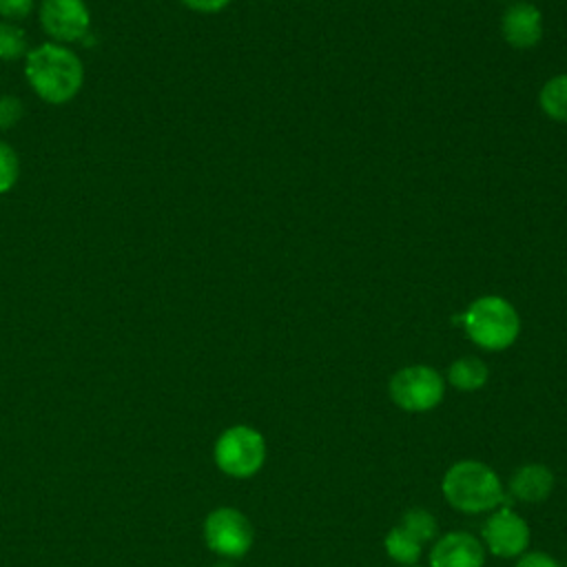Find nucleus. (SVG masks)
Segmentation results:
<instances>
[{"instance_id":"nucleus-1","label":"nucleus","mask_w":567,"mask_h":567,"mask_svg":"<svg viewBox=\"0 0 567 567\" xmlns=\"http://www.w3.org/2000/svg\"><path fill=\"white\" fill-rule=\"evenodd\" d=\"M24 75L31 91L47 104L60 106L71 102L84 84V64L66 44L44 42L29 49Z\"/></svg>"},{"instance_id":"nucleus-2","label":"nucleus","mask_w":567,"mask_h":567,"mask_svg":"<svg viewBox=\"0 0 567 567\" xmlns=\"http://www.w3.org/2000/svg\"><path fill=\"white\" fill-rule=\"evenodd\" d=\"M443 496L461 512L478 514L503 503V485L481 461H458L443 476Z\"/></svg>"},{"instance_id":"nucleus-3","label":"nucleus","mask_w":567,"mask_h":567,"mask_svg":"<svg viewBox=\"0 0 567 567\" xmlns=\"http://www.w3.org/2000/svg\"><path fill=\"white\" fill-rule=\"evenodd\" d=\"M458 319L463 321L467 337L485 350H505L520 332L518 312L507 299L496 295L476 299L461 317H456V321Z\"/></svg>"},{"instance_id":"nucleus-4","label":"nucleus","mask_w":567,"mask_h":567,"mask_svg":"<svg viewBox=\"0 0 567 567\" xmlns=\"http://www.w3.org/2000/svg\"><path fill=\"white\" fill-rule=\"evenodd\" d=\"M264 458H266L264 436L248 425L228 427L215 443L217 467L235 478L252 476L264 465Z\"/></svg>"},{"instance_id":"nucleus-5","label":"nucleus","mask_w":567,"mask_h":567,"mask_svg":"<svg viewBox=\"0 0 567 567\" xmlns=\"http://www.w3.org/2000/svg\"><path fill=\"white\" fill-rule=\"evenodd\" d=\"M443 377L430 365H408L390 379L392 401L408 412H427L443 399Z\"/></svg>"},{"instance_id":"nucleus-6","label":"nucleus","mask_w":567,"mask_h":567,"mask_svg":"<svg viewBox=\"0 0 567 567\" xmlns=\"http://www.w3.org/2000/svg\"><path fill=\"white\" fill-rule=\"evenodd\" d=\"M40 27L58 44L82 42L91 29V13L84 0H42Z\"/></svg>"},{"instance_id":"nucleus-7","label":"nucleus","mask_w":567,"mask_h":567,"mask_svg":"<svg viewBox=\"0 0 567 567\" xmlns=\"http://www.w3.org/2000/svg\"><path fill=\"white\" fill-rule=\"evenodd\" d=\"M206 545L221 556L239 558L252 545V527L248 518L233 507H219L204 523Z\"/></svg>"},{"instance_id":"nucleus-8","label":"nucleus","mask_w":567,"mask_h":567,"mask_svg":"<svg viewBox=\"0 0 567 567\" xmlns=\"http://www.w3.org/2000/svg\"><path fill=\"white\" fill-rule=\"evenodd\" d=\"M483 536L494 556L512 558V556H520L527 549L529 527L518 514L509 509H498L487 518L483 527Z\"/></svg>"},{"instance_id":"nucleus-9","label":"nucleus","mask_w":567,"mask_h":567,"mask_svg":"<svg viewBox=\"0 0 567 567\" xmlns=\"http://www.w3.org/2000/svg\"><path fill=\"white\" fill-rule=\"evenodd\" d=\"M485 549L467 532H452L436 540L430 551L432 567H483Z\"/></svg>"},{"instance_id":"nucleus-10","label":"nucleus","mask_w":567,"mask_h":567,"mask_svg":"<svg viewBox=\"0 0 567 567\" xmlns=\"http://www.w3.org/2000/svg\"><path fill=\"white\" fill-rule=\"evenodd\" d=\"M501 33L514 49H532L543 38V16L532 2H516L503 13Z\"/></svg>"},{"instance_id":"nucleus-11","label":"nucleus","mask_w":567,"mask_h":567,"mask_svg":"<svg viewBox=\"0 0 567 567\" xmlns=\"http://www.w3.org/2000/svg\"><path fill=\"white\" fill-rule=\"evenodd\" d=\"M509 489L518 501L525 503H540L545 501L554 489V474L540 465L529 463L518 467L509 478Z\"/></svg>"},{"instance_id":"nucleus-12","label":"nucleus","mask_w":567,"mask_h":567,"mask_svg":"<svg viewBox=\"0 0 567 567\" xmlns=\"http://www.w3.org/2000/svg\"><path fill=\"white\" fill-rule=\"evenodd\" d=\"M487 377H489V370L478 357H461L447 370L450 383L461 392H474L483 388Z\"/></svg>"},{"instance_id":"nucleus-13","label":"nucleus","mask_w":567,"mask_h":567,"mask_svg":"<svg viewBox=\"0 0 567 567\" xmlns=\"http://www.w3.org/2000/svg\"><path fill=\"white\" fill-rule=\"evenodd\" d=\"M538 104L556 122H567V73L549 78L538 95Z\"/></svg>"},{"instance_id":"nucleus-14","label":"nucleus","mask_w":567,"mask_h":567,"mask_svg":"<svg viewBox=\"0 0 567 567\" xmlns=\"http://www.w3.org/2000/svg\"><path fill=\"white\" fill-rule=\"evenodd\" d=\"M29 53V40L27 33L9 20H0V60L13 62L20 58H27Z\"/></svg>"},{"instance_id":"nucleus-15","label":"nucleus","mask_w":567,"mask_h":567,"mask_svg":"<svg viewBox=\"0 0 567 567\" xmlns=\"http://www.w3.org/2000/svg\"><path fill=\"white\" fill-rule=\"evenodd\" d=\"M385 551L392 560L403 563V565H412V563H416V558L421 554V543L414 540L401 527H392L385 536Z\"/></svg>"},{"instance_id":"nucleus-16","label":"nucleus","mask_w":567,"mask_h":567,"mask_svg":"<svg viewBox=\"0 0 567 567\" xmlns=\"http://www.w3.org/2000/svg\"><path fill=\"white\" fill-rule=\"evenodd\" d=\"M403 532H408L414 540H419L421 545L425 540H430L434 534H436V520L434 516L423 509V507H412L403 514L401 518V525H399Z\"/></svg>"},{"instance_id":"nucleus-17","label":"nucleus","mask_w":567,"mask_h":567,"mask_svg":"<svg viewBox=\"0 0 567 567\" xmlns=\"http://www.w3.org/2000/svg\"><path fill=\"white\" fill-rule=\"evenodd\" d=\"M20 177V159L13 146L0 140V195L9 193Z\"/></svg>"},{"instance_id":"nucleus-18","label":"nucleus","mask_w":567,"mask_h":567,"mask_svg":"<svg viewBox=\"0 0 567 567\" xmlns=\"http://www.w3.org/2000/svg\"><path fill=\"white\" fill-rule=\"evenodd\" d=\"M24 106L16 95H0V131L16 126L22 120Z\"/></svg>"},{"instance_id":"nucleus-19","label":"nucleus","mask_w":567,"mask_h":567,"mask_svg":"<svg viewBox=\"0 0 567 567\" xmlns=\"http://www.w3.org/2000/svg\"><path fill=\"white\" fill-rule=\"evenodd\" d=\"M35 0H0V16L9 22L31 16Z\"/></svg>"},{"instance_id":"nucleus-20","label":"nucleus","mask_w":567,"mask_h":567,"mask_svg":"<svg viewBox=\"0 0 567 567\" xmlns=\"http://www.w3.org/2000/svg\"><path fill=\"white\" fill-rule=\"evenodd\" d=\"M182 4H186L188 9H193L197 13H217V11L226 9L230 4V0H182Z\"/></svg>"},{"instance_id":"nucleus-21","label":"nucleus","mask_w":567,"mask_h":567,"mask_svg":"<svg viewBox=\"0 0 567 567\" xmlns=\"http://www.w3.org/2000/svg\"><path fill=\"white\" fill-rule=\"evenodd\" d=\"M516 567H560L551 556L547 554H540V551H532V554H525Z\"/></svg>"}]
</instances>
